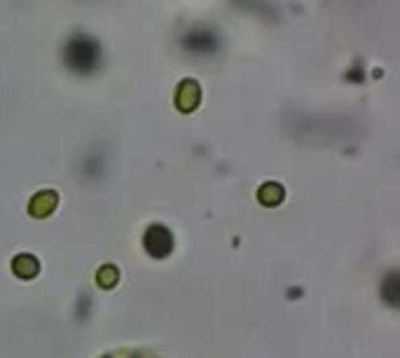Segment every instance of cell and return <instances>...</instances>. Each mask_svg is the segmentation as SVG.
<instances>
[{
  "mask_svg": "<svg viewBox=\"0 0 400 358\" xmlns=\"http://www.w3.org/2000/svg\"><path fill=\"white\" fill-rule=\"evenodd\" d=\"M66 64L75 73H91L101 61V49L87 36H78L66 45Z\"/></svg>",
  "mask_w": 400,
  "mask_h": 358,
  "instance_id": "obj_1",
  "label": "cell"
},
{
  "mask_svg": "<svg viewBox=\"0 0 400 358\" xmlns=\"http://www.w3.org/2000/svg\"><path fill=\"white\" fill-rule=\"evenodd\" d=\"M145 248H148V253L155 255V258H164V255H169L174 251V237H171V232L167 227L152 225L145 235Z\"/></svg>",
  "mask_w": 400,
  "mask_h": 358,
  "instance_id": "obj_2",
  "label": "cell"
},
{
  "mask_svg": "<svg viewBox=\"0 0 400 358\" xmlns=\"http://www.w3.org/2000/svg\"><path fill=\"white\" fill-rule=\"evenodd\" d=\"M199 104V87L192 82V80H185V82L180 84L178 89V106L180 110H192L194 106Z\"/></svg>",
  "mask_w": 400,
  "mask_h": 358,
  "instance_id": "obj_3",
  "label": "cell"
},
{
  "mask_svg": "<svg viewBox=\"0 0 400 358\" xmlns=\"http://www.w3.org/2000/svg\"><path fill=\"white\" fill-rule=\"evenodd\" d=\"M56 206V195L54 192H40L31 202V213L33 215H47Z\"/></svg>",
  "mask_w": 400,
  "mask_h": 358,
  "instance_id": "obj_4",
  "label": "cell"
},
{
  "mask_svg": "<svg viewBox=\"0 0 400 358\" xmlns=\"http://www.w3.org/2000/svg\"><path fill=\"white\" fill-rule=\"evenodd\" d=\"M14 272L21 276H33L38 272V263L31 258V255H21V258H16V263H14Z\"/></svg>",
  "mask_w": 400,
  "mask_h": 358,
  "instance_id": "obj_5",
  "label": "cell"
},
{
  "mask_svg": "<svg viewBox=\"0 0 400 358\" xmlns=\"http://www.w3.org/2000/svg\"><path fill=\"white\" fill-rule=\"evenodd\" d=\"M281 195H283V190L279 185H274V183L265 185L260 190V199L265 204H279V202H281Z\"/></svg>",
  "mask_w": 400,
  "mask_h": 358,
  "instance_id": "obj_6",
  "label": "cell"
},
{
  "mask_svg": "<svg viewBox=\"0 0 400 358\" xmlns=\"http://www.w3.org/2000/svg\"><path fill=\"white\" fill-rule=\"evenodd\" d=\"M101 276H104V286H113V283H115V270H113V267H106L99 274V278Z\"/></svg>",
  "mask_w": 400,
  "mask_h": 358,
  "instance_id": "obj_7",
  "label": "cell"
}]
</instances>
